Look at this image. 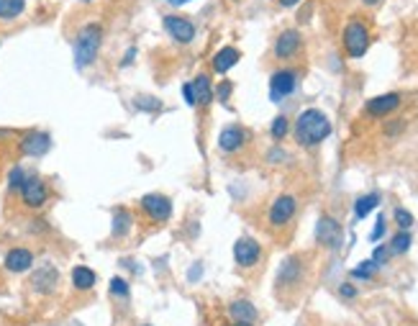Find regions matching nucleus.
Segmentation results:
<instances>
[{"label": "nucleus", "instance_id": "obj_5", "mask_svg": "<svg viewBox=\"0 0 418 326\" xmlns=\"http://www.w3.org/2000/svg\"><path fill=\"white\" fill-rule=\"evenodd\" d=\"M139 211L149 218L151 224H165L172 216V201L162 193H147L139 201Z\"/></svg>", "mask_w": 418, "mask_h": 326}, {"label": "nucleus", "instance_id": "obj_37", "mask_svg": "<svg viewBox=\"0 0 418 326\" xmlns=\"http://www.w3.org/2000/svg\"><path fill=\"white\" fill-rule=\"evenodd\" d=\"M134 54H136L134 49L128 51V54H126V57H124V65H131V59H134Z\"/></svg>", "mask_w": 418, "mask_h": 326}, {"label": "nucleus", "instance_id": "obj_30", "mask_svg": "<svg viewBox=\"0 0 418 326\" xmlns=\"http://www.w3.org/2000/svg\"><path fill=\"white\" fill-rule=\"evenodd\" d=\"M395 224L401 226V231H408L410 226H413V216H410V211L395 209Z\"/></svg>", "mask_w": 418, "mask_h": 326}, {"label": "nucleus", "instance_id": "obj_40", "mask_svg": "<svg viewBox=\"0 0 418 326\" xmlns=\"http://www.w3.org/2000/svg\"><path fill=\"white\" fill-rule=\"evenodd\" d=\"M231 326H254V324H244V321H234Z\"/></svg>", "mask_w": 418, "mask_h": 326}, {"label": "nucleus", "instance_id": "obj_15", "mask_svg": "<svg viewBox=\"0 0 418 326\" xmlns=\"http://www.w3.org/2000/svg\"><path fill=\"white\" fill-rule=\"evenodd\" d=\"M244 144H246V131L242 126H226L218 136V149L224 154H234V152L242 149Z\"/></svg>", "mask_w": 418, "mask_h": 326}, {"label": "nucleus", "instance_id": "obj_9", "mask_svg": "<svg viewBox=\"0 0 418 326\" xmlns=\"http://www.w3.org/2000/svg\"><path fill=\"white\" fill-rule=\"evenodd\" d=\"M51 149V136L47 131H26L18 142V152L24 157H42Z\"/></svg>", "mask_w": 418, "mask_h": 326}, {"label": "nucleus", "instance_id": "obj_29", "mask_svg": "<svg viewBox=\"0 0 418 326\" xmlns=\"http://www.w3.org/2000/svg\"><path fill=\"white\" fill-rule=\"evenodd\" d=\"M110 295L113 298H128V283L124 277H113L110 280Z\"/></svg>", "mask_w": 418, "mask_h": 326}, {"label": "nucleus", "instance_id": "obj_12", "mask_svg": "<svg viewBox=\"0 0 418 326\" xmlns=\"http://www.w3.org/2000/svg\"><path fill=\"white\" fill-rule=\"evenodd\" d=\"M6 270L13 272V275H21V272H28V270L34 268V252L28 250V247H10L6 252Z\"/></svg>", "mask_w": 418, "mask_h": 326}, {"label": "nucleus", "instance_id": "obj_10", "mask_svg": "<svg viewBox=\"0 0 418 326\" xmlns=\"http://www.w3.org/2000/svg\"><path fill=\"white\" fill-rule=\"evenodd\" d=\"M262 257V247L257 239H251V236H242V239H236L234 244V259L239 268H254Z\"/></svg>", "mask_w": 418, "mask_h": 326}, {"label": "nucleus", "instance_id": "obj_20", "mask_svg": "<svg viewBox=\"0 0 418 326\" xmlns=\"http://www.w3.org/2000/svg\"><path fill=\"white\" fill-rule=\"evenodd\" d=\"M192 92H195V106L208 108L210 101H213V88H210V77L206 72L192 80Z\"/></svg>", "mask_w": 418, "mask_h": 326}, {"label": "nucleus", "instance_id": "obj_17", "mask_svg": "<svg viewBox=\"0 0 418 326\" xmlns=\"http://www.w3.org/2000/svg\"><path fill=\"white\" fill-rule=\"evenodd\" d=\"M26 13V0H0V28L18 24Z\"/></svg>", "mask_w": 418, "mask_h": 326}, {"label": "nucleus", "instance_id": "obj_24", "mask_svg": "<svg viewBox=\"0 0 418 326\" xmlns=\"http://www.w3.org/2000/svg\"><path fill=\"white\" fill-rule=\"evenodd\" d=\"M377 206H380V195H377V193H367V195L357 198V203H354V213H357V218H367Z\"/></svg>", "mask_w": 418, "mask_h": 326}, {"label": "nucleus", "instance_id": "obj_2", "mask_svg": "<svg viewBox=\"0 0 418 326\" xmlns=\"http://www.w3.org/2000/svg\"><path fill=\"white\" fill-rule=\"evenodd\" d=\"M103 44V26L101 24H85L75 36V62L77 67L85 70L90 67L92 62L98 59V51H101Z\"/></svg>", "mask_w": 418, "mask_h": 326}, {"label": "nucleus", "instance_id": "obj_25", "mask_svg": "<svg viewBox=\"0 0 418 326\" xmlns=\"http://www.w3.org/2000/svg\"><path fill=\"white\" fill-rule=\"evenodd\" d=\"M287 131H290V121L285 116H277L275 121H272V129H269L272 139H275V142H283L285 136H287Z\"/></svg>", "mask_w": 418, "mask_h": 326}, {"label": "nucleus", "instance_id": "obj_39", "mask_svg": "<svg viewBox=\"0 0 418 326\" xmlns=\"http://www.w3.org/2000/svg\"><path fill=\"white\" fill-rule=\"evenodd\" d=\"M167 3H172V6H183V3H187V0H167Z\"/></svg>", "mask_w": 418, "mask_h": 326}, {"label": "nucleus", "instance_id": "obj_36", "mask_svg": "<svg viewBox=\"0 0 418 326\" xmlns=\"http://www.w3.org/2000/svg\"><path fill=\"white\" fill-rule=\"evenodd\" d=\"M277 3H280V6H283V8H293V6H298V3H301V0H277Z\"/></svg>", "mask_w": 418, "mask_h": 326}, {"label": "nucleus", "instance_id": "obj_31", "mask_svg": "<svg viewBox=\"0 0 418 326\" xmlns=\"http://www.w3.org/2000/svg\"><path fill=\"white\" fill-rule=\"evenodd\" d=\"M231 88H234V85L228 83V80H224V83L218 85V90H216L218 101H221V103H226V101H228V95H231Z\"/></svg>", "mask_w": 418, "mask_h": 326}, {"label": "nucleus", "instance_id": "obj_16", "mask_svg": "<svg viewBox=\"0 0 418 326\" xmlns=\"http://www.w3.org/2000/svg\"><path fill=\"white\" fill-rule=\"evenodd\" d=\"M401 95L398 92H385V95H377L372 101H367V113L369 116H387V113H393L395 108H401Z\"/></svg>", "mask_w": 418, "mask_h": 326}, {"label": "nucleus", "instance_id": "obj_13", "mask_svg": "<svg viewBox=\"0 0 418 326\" xmlns=\"http://www.w3.org/2000/svg\"><path fill=\"white\" fill-rule=\"evenodd\" d=\"M316 239H318V244H324V247H328V250L339 247V242H342V226H339V221L331 218V216L318 218Z\"/></svg>", "mask_w": 418, "mask_h": 326}, {"label": "nucleus", "instance_id": "obj_42", "mask_svg": "<svg viewBox=\"0 0 418 326\" xmlns=\"http://www.w3.org/2000/svg\"><path fill=\"white\" fill-rule=\"evenodd\" d=\"M144 326H149V324H144Z\"/></svg>", "mask_w": 418, "mask_h": 326}, {"label": "nucleus", "instance_id": "obj_21", "mask_svg": "<svg viewBox=\"0 0 418 326\" xmlns=\"http://www.w3.org/2000/svg\"><path fill=\"white\" fill-rule=\"evenodd\" d=\"M95 283H98V275H95L90 268H85V265L72 268V288H75V291L87 293L95 288Z\"/></svg>", "mask_w": 418, "mask_h": 326}, {"label": "nucleus", "instance_id": "obj_1", "mask_svg": "<svg viewBox=\"0 0 418 326\" xmlns=\"http://www.w3.org/2000/svg\"><path fill=\"white\" fill-rule=\"evenodd\" d=\"M331 134V121L324 111L308 108L303 111L298 121H295V142L301 147H316Z\"/></svg>", "mask_w": 418, "mask_h": 326}, {"label": "nucleus", "instance_id": "obj_28", "mask_svg": "<svg viewBox=\"0 0 418 326\" xmlns=\"http://www.w3.org/2000/svg\"><path fill=\"white\" fill-rule=\"evenodd\" d=\"M24 180H26L24 168H21V165H16V168L10 170V175H8V190L18 193V190H21V185H24Z\"/></svg>", "mask_w": 418, "mask_h": 326}, {"label": "nucleus", "instance_id": "obj_41", "mask_svg": "<svg viewBox=\"0 0 418 326\" xmlns=\"http://www.w3.org/2000/svg\"><path fill=\"white\" fill-rule=\"evenodd\" d=\"M85 3H90V0H85Z\"/></svg>", "mask_w": 418, "mask_h": 326}, {"label": "nucleus", "instance_id": "obj_23", "mask_svg": "<svg viewBox=\"0 0 418 326\" xmlns=\"http://www.w3.org/2000/svg\"><path fill=\"white\" fill-rule=\"evenodd\" d=\"M303 265H301V259L298 257H287L283 262V270H280V275H277V285H293L298 277H301V272H303Z\"/></svg>", "mask_w": 418, "mask_h": 326}, {"label": "nucleus", "instance_id": "obj_6", "mask_svg": "<svg viewBox=\"0 0 418 326\" xmlns=\"http://www.w3.org/2000/svg\"><path fill=\"white\" fill-rule=\"evenodd\" d=\"M59 285V270L51 265V262H44L42 268H36L28 277V288L34 293H42V295H49V293L57 291Z\"/></svg>", "mask_w": 418, "mask_h": 326}, {"label": "nucleus", "instance_id": "obj_3", "mask_svg": "<svg viewBox=\"0 0 418 326\" xmlns=\"http://www.w3.org/2000/svg\"><path fill=\"white\" fill-rule=\"evenodd\" d=\"M18 195H21V203H24L28 211H42L44 206L49 203V198H51V188H49V183H47L44 177L26 175V180H24V185H21Z\"/></svg>", "mask_w": 418, "mask_h": 326}, {"label": "nucleus", "instance_id": "obj_27", "mask_svg": "<svg viewBox=\"0 0 418 326\" xmlns=\"http://www.w3.org/2000/svg\"><path fill=\"white\" fill-rule=\"evenodd\" d=\"M408 247H410L408 231H398V234L393 236V242H390V252H393V254H403V252H408Z\"/></svg>", "mask_w": 418, "mask_h": 326}, {"label": "nucleus", "instance_id": "obj_34", "mask_svg": "<svg viewBox=\"0 0 418 326\" xmlns=\"http://www.w3.org/2000/svg\"><path fill=\"white\" fill-rule=\"evenodd\" d=\"M183 95H185V101H187V106H190V108H195V92H192V83H185Z\"/></svg>", "mask_w": 418, "mask_h": 326}, {"label": "nucleus", "instance_id": "obj_14", "mask_svg": "<svg viewBox=\"0 0 418 326\" xmlns=\"http://www.w3.org/2000/svg\"><path fill=\"white\" fill-rule=\"evenodd\" d=\"M303 47V36L301 31H295V28H287L283 34L277 36L275 42V57L277 59H293Z\"/></svg>", "mask_w": 418, "mask_h": 326}, {"label": "nucleus", "instance_id": "obj_22", "mask_svg": "<svg viewBox=\"0 0 418 326\" xmlns=\"http://www.w3.org/2000/svg\"><path fill=\"white\" fill-rule=\"evenodd\" d=\"M228 316L234 318V321H244V324H254L257 321V309H254V303L249 301H234L228 306Z\"/></svg>", "mask_w": 418, "mask_h": 326}, {"label": "nucleus", "instance_id": "obj_18", "mask_svg": "<svg viewBox=\"0 0 418 326\" xmlns=\"http://www.w3.org/2000/svg\"><path fill=\"white\" fill-rule=\"evenodd\" d=\"M239 59H242V51L236 49V47H224V49H218L216 54H213V72L226 75Z\"/></svg>", "mask_w": 418, "mask_h": 326}, {"label": "nucleus", "instance_id": "obj_19", "mask_svg": "<svg viewBox=\"0 0 418 326\" xmlns=\"http://www.w3.org/2000/svg\"><path fill=\"white\" fill-rule=\"evenodd\" d=\"M131 226H134V213L128 209H124V206H118L116 211H113V239H124V236H128V231H131Z\"/></svg>", "mask_w": 418, "mask_h": 326}, {"label": "nucleus", "instance_id": "obj_11", "mask_svg": "<svg viewBox=\"0 0 418 326\" xmlns=\"http://www.w3.org/2000/svg\"><path fill=\"white\" fill-rule=\"evenodd\" d=\"M295 211H298V201H295L293 195H280L275 198V203L269 206V224L272 226H287L293 221Z\"/></svg>", "mask_w": 418, "mask_h": 326}, {"label": "nucleus", "instance_id": "obj_7", "mask_svg": "<svg viewBox=\"0 0 418 326\" xmlns=\"http://www.w3.org/2000/svg\"><path fill=\"white\" fill-rule=\"evenodd\" d=\"M162 21H165V31L172 36V42L190 44L192 39H195V24H192L187 16H177V13H169V16H165Z\"/></svg>", "mask_w": 418, "mask_h": 326}, {"label": "nucleus", "instance_id": "obj_4", "mask_svg": "<svg viewBox=\"0 0 418 326\" xmlns=\"http://www.w3.org/2000/svg\"><path fill=\"white\" fill-rule=\"evenodd\" d=\"M342 42H344V49H346V54H349L351 59H360L367 54L369 49V31H367V26L362 24V21H349L346 24V28H344V36H342Z\"/></svg>", "mask_w": 418, "mask_h": 326}, {"label": "nucleus", "instance_id": "obj_8", "mask_svg": "<svg viewBox=\"0 0 418 326\" xmlns=\"http://www.w3.org/2000/svg\"><path fill=\"white\" fill-rule=\"evenodd\" d=\"M295 88H298V75L293 70H277L269 77V98L275 103L287 98V95H293Z\"/></svg>", "mask_w": 418, "mask_h": 326}, {"label": "nucleus", "instance_id": "obj_33", "mask_svg": "<svg viewBox=\"0 0 418 326\" xmlns=\"http://www.w3.org/2000/svg\"><path fill=\"white\" fill-rule=\"evenodd\" d=\"M383 234H385V216H380V218H377L375 229H372V234H369V239H372V242H377V239H380Z\"/></svg>", "mask_w": 418, "mask_h": 326}, {"label": "nucleus", "instance_id": "obj_35", "mask_svg": "<svg viewBox=\"0 0 418 326\" xmlns=\"http://www.w3.org/2000/svg\"><path fill=\"white\" fill-rule=\"evenodd\" d=\"M339 293H342L344 298H354V295H357V288L351 283H342L339 285Z\"/></svg>", "mask_w": 418, "mask_h": 326}, {"label": "nucleus", "instance_id": "obj_32", "mask_svg": "<svg viewBox=\"0 0 418 326\" xmlns=\"http://www.w3.org/2000/svg\"><path fill=\"white\" fill-rule=\"evenodd\" d=\"M387 257H390V247H377L375 254H372V259H375L377 265H383V262H387Z\"/></svg>", "mask_w": 418, "mask_h": 326}, {"label": "nucleus", "instance_id": "obj_38", "mask_svg": "<svg viewBox=\"0 0 418 326\" xmlns=\"http://www.w3.org/2000/svg\"><path fill=\"white\" fill-rule=\"evenodd\" d=\"M365 6H377V3H383V0H362Z\"/></svg>", "mask_w": 418, "mask_h": 326}, {"label": "nucleus", "instance_id": "obj_26", "mask_svg": "<svg viewBox=\"0 0 418 326\" xmlns=\"http://www.w3.org/2000/svg\"><path fill=\"white\" fill-rule=\"evenodd\" d=\"M377 272V262L375 259H367V262H360L357 268L351 270V275L354 277H360V280H369V277L375 275Z\"/></svg>", "mask_w": 418, "mask_h": 326}]
</instances>
